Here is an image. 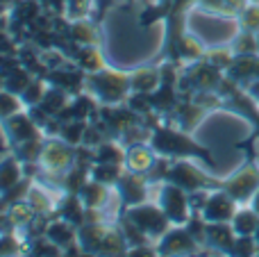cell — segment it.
<instances>
[{
	"label": "cell",
	"mask_w": 259,
	"mask_h": 257,
	"mask_svg": "<svg viewBox=\"0 0 259 257\" xmlns=\"http://www.w3.org/2000/svg\"><path fill=\"white\" fill-rule=\"evenodd\" d=\"M125 3H127V5H132V3H134V0H125Z\"/></svg>",
	"instance_id": "obj_43"
},
{
	"label": "cell",
	"mask_w": 259,
	"mask_h": 257,
	"mask_svg": "<svg viewBox=\"0 0 259 257\" xmlns=\"http://www.w3.org/2000/svg\"><path fill=\"white\" fill-rule=\"evenodd\" d=\"M159 84H161V75H159V66H157V64L130 68V89L132 91L152 94Z\"/></svg>",
	"instance_id": "obj_18"
},
{
	"label": "cell",
	"mask_w": 259,
	"mask_h": 257,
	"mask_svg": "<svg viewBox=\"0 0 259 257\" xmlns=\"http://www.w3.org/2000/svg\"><path fill=\"white\" fill-rule=\"evenodd\" d=\"M84 89L91 96L98 98L100 105H118L125 103L130 96V71L116 68L112 64H107L105 68L94 73H87Z\"/></svg>",
	"instance_id": "obj_3"
},
{
	"label": "cell",
	"mask_w": 259,
	"mask_h": 257,
	"mask_svg": "<svg viewBox=\"0 0 259 257\" xmlns=\"http://www.w3.org/2000/svg\"><path fill=\"white\" fill-rule=\"evenodd\" d=\"M32 80H34V75L21 64V66L12 68L9 73H5V89L12 91V94H16V96H21Z\"/></svg>",
	"instance_id": "obj_29"
},
{
	"label": "cell",
	"mask_w": 259,
	"mask_h": 257,
	"mask_svg": "<svg viewBox=\"0 0 259 257\" xmlns=\"http://www.w3.org/2000/svg\"><path fill=\"white\" fill-rule=\"evenodd\" d=\"M71 98H73V96L68 94V91L59 89V87L48 84V89H46L44 100H41V107H44L46 112L50 114V116H57V114L62 112L64 107H68V103H71Z\"/></svg>",
	"instance_id": "obj_26"
},
{
	"label": "cell",
	"mask_w": 259,
	"mask_h": 257,
	"mask_svg": "<svg viewBox=\"0 0 259 257\" xmlns=\"http://www.w3.org/2000/svg\"><path fill=\"white\" fill-rule=\"evenodd\" d=\"M55 214L80 228L82 223H84L87 207H84V203H82V198L77 194H68V191H64V194H59V198H57Z\"/></svg>",
	"instance_id": "obj_19"
},
{
	"label": "cell",
	"mask_w": 259,
	"mask_h": 257,
	"mask_svg": "<svg viewBox=\"0 0 259 257\" xmlns=\"http://www.w3.org/2000/svg\"><path fill=\"white\" fill-rule=\"evenodd\" d=\"M148 144L155 148L157 155L161 157H170V159H200V162L211 164V150L200 146L196 139L191 137V132L178 130L175 125H170L168 121H161L157 127H152L150 139Z\"/></svg>",
	"instance_id": "obj_1"
},
{
	"label": "cell",
	"mask_w": 259,
	"mask_h": 257,
	"mask_svg": "<svg viewBox=\"0 0 259 257\" xmlns=\"http://www.w3.org/2000/svg\"><path fill=\"white\" fill-rule=\"evenodd\" d=\"M94 5H96V0H66V16L71 21L91 16L94 14Z\"/></svg>",
	"instance_id": "obj_37"
},
{
	"label": "cell",
	"mask_w": 259,
	"mask_h": 257,
	"mask_svg": "<svg viewBox=\"0 0 259 257\" xmlns=\"http://www.w3.org/2000/svg\"><path fill=\"white\" fill-rule=\"evenodd\" d=\"M221 187H223L237 203H248L259 189V168L252 164V159L248 157L241 168H237L232 176L221 180Z\"/></svg>",
	"instance_id": "obj_8"
},
{
	"label": "cell",
	"mask_w": 259,
	"mask_h": 257,
	"mask_svg": "<svg viewBox=\"0 0 259 257\" xmlns=\"http://www.w3.org/2000/svg\"><path fill=\"white\" fill-rule=\"evenodd\" d=\"M46 89H48V82H46V77L34 75V80H32L30 84L25 87V91L21 94L23 105H25V107H34V105H41V100H44V96H46Z\"/></svg>",
	"instance_id": "obj_31"
},
{
	"label": "cell",
	"mask_w": 259,
	"mask_h": 257,
	"mask_svg": "<svg viewBox=\"0 0 259 257\" xmlns=\"http://www.w3.org/2000/svg\"><path fill=\"white\" fill-rule=\"evenodd\" d=\"M200 244L189 235L184 226H173L159 241H157V253L159 257L168 255H198L200 253Z\"/></svg>",
	"instance_id": "obj_10"
},
{
	"label": "cell",
	"mask_w": 259,
	"mask_h": 257,
	"mask_svg": "<svg viewBox=\"0 0 259 257\" xmlns=\"http://www.w3.org/2000/svg\"><path fill=\"white\" fill-rule=\"evenodd\" d=\"M46 237L53 239L55 244L64 250V248H68L71 244H75L77 241V226H73L71 221H66V219H62V217L55 214V217L50 219V223H48Z\"/></svg>",
	"instance_id": "obj_22"
},
{
	"label": "cell",
	"mask_w": 259,
	"mask_h": 257,
	"mask_svg": "<svg viewBox=\"0 0 259 257\" xmlns=\"http://www.w3.org/2000/svg\"><path fill=\"white\" fill-rule=\"evenodd\" d=\"M9 7H12V5H7V3H0V18H5L9 14Z\"/></svg>",
	"instance_id": "obj_41"
},
{
	"label": "cell",
	"mask_w": 259,
	"mask_h": 257,
	"mask_svg": "<svg viewBox=\"0 0 259 257\" xmlns=\"http://www.w3.org/2000/svg\"><path fill=\"white\" fill-rule=\"evenodd\" d=\"M180 100H182V96H180V91H178V84H164V82H161V84L152 91V107H155V112L159 114L161 118H168L170 112L180 105Z\"/></svg>",
	"instance_id": "obj_21"
},
{
	"label": "cell",
	"mask_w": 259,
	"mask_h": 257,
	"mask_svg": "<svg viewBox=\"0 0 259 257\" xmlns=\"http://www.w3.org/2000/svg\"><path fill=\"white\" fill-rule=\"evenodd\" d=\"M166 180L182 187L187 194L198 191V189H216V187H221V180H216V178L207 176L205 171H200L191 159H173Z\"/></svg>",
	"instance_id": "obj_6"
},
{
	"label": "cell",
	"mask_w": 259,
	"mask_h": 257,
	"mask_svg": "<svg viewBox=\"0 0 259 257\" xmlns=\"http://www.w3.org/2000/svg\"><path fill=\"white\" fill-rule=\"evenodd\" d=\"M23 255H34V257H59L64 255V250L59 248L57 244H55L53 239H48V237H36V239H30L25 241V253Z\"/></svg>",
	"instance_id": "obj_28"
},
{
	"label": "cell",
	"mask_w": 259,
	"mask_h": 257,
	"mask_svg": "<svg viewBox=\"0 0 259 257\" xmlns=\"http://www.w3.org/2000/svg\"><path fill=\"white\" fill-rule=\"evenodd\" d=\"M200 214L205 217L207 223L232 221V217L237 214V200H234L223 187H216V189L209 191V198H207Z\"/></svg>",
	"instance_id": "obj_12"
},
{
	"label": "cell",
	"mask_w": 259,
	"mask_h": 257,
	"mask_svg": "<svg viewBox=\"0 0 259 257\" xmlns=\"http://www.w3.org/2000/svg\"><path fill=\"white\" fill-rule=\"evenodd\" d=\"M123 171L125 168L121 166V164H107V162H94L89 166V178L96 182H103V185L107 187H116L118 178L123 176Z\"/></svg>",
	"instance_id": "obj_24"
},
{
	"label": "cell",
	"mask_w": 259,
	"mask_h": 257,
	"mask_svg": "<svg viewBox=\"0 0 259 257\" xmlns=\"http://www.w3.org/2000/svg\"><path fill=\"white\" fill-rule=\"evenodd\" d=\"M209 114H211V109L205 107V105H200L198 100L182 98V100H180V105L173 109V112H170V116L166 118V121H168L170 125H175L178 130L193 132L207 116H209Z\"/></svg>",
	"instance_id": "obj_11"
},
{
	"label": "cell",
	"mask_w": 259,
	"mask_h": 257,
	"mask_svg": "<svg viewBox=\"0 0 259 257\" xmlns=\"http://www.w3.org/2000/svg\"><path fill=\"white\" fill-rule=\"evenodd\" d=\"M71 36L77 46H103V32H100V23L94 16L75 18L71 21Z\"/></svg>",
	"instance_id": "obj_16"
},
{
	"label": "cell",
	"mask_w": 259,
	"mask_h": 257,
	"mask_svg": "<svg viewBox=\"0 0 259 257\" xmlns=\"http://www.w3.org/2000/svg\"><path fill=\"white\" fill-rule=\"evenodd\" d=\"M118 3H123V0H96V5H94V14H91V16H94L98 23H103V21H105V16H107V14L112 12L114 7H118Z\"/></svg>",
	"instance_id": "obj_38"
},
{
	"label": "cell",
	"mask_w": 259,
	"mask_h": 257,
	"mask_svg": "<svg viewBox=\"0 0 259 257\" xmlns=\"http://www.w3.org/2000/svg\"><path fill=\"white\" fill-rule=\"evenodd\" d=\"M0 132H3V137H5L7 150L16 148L18 144H23V141H27V139H34V137H46L44 132H41V127L30 118L27 109H23V112L0 121Z\"/></svg>",
	"instance_id": "obj_9"
},
{
	"label": "cell",
	"mask_w": 259,
	"mask_h": 257,
	"mask_svg": "<svg viewBox=\"0 0 259 257\" xmlns=\"http://www.w3.org/2000/svg\"><path fill=\"white\" fill-rule=\"evenodd\" d=\"M25 253V239L21 232H3L0 235V255H23Z\"/></svg>",
	"instance_id": "obj_35"
},
{
	"label": "cell",
	"mask_w": 259,
	"mask_h": 257,
	"mask_svg": "<svg viewBox=\"0 0 259 257\" xmlns=\"http://www.w3.org/2000/svg\"><path fill=\"white\" fill-rule=\"evenodd\" d=\"M121 212H125L127 217L132 219V221L137 223V226L141 228L143 232H146L148 239L155 241V244L166 235V232L170 230V228H173L170 219L166 217L164 209H161L159 205L155 203V200H146V203L132 205V207L121 209Z\"/></svg>",
	"instance_id": "obj_5"
},
{
	"label": "cell",
	"mask_w": 259,
	"mask_h": 257,
	"mask_svg": "<svg viewBox=\"0 0 259 257\" xmlns=\"http://www.w3.org/2000/svg\"><path fill=\"white\" fill-rule=\"evenodd\" d=\"M44 77H46V82H48V84L59 87V89L68 91L71 96H75V94H80V91H84L87 73L82 71L80 66H75L73 62H66L64 66L48 71Z\"/></svg>",
	"instance_id": "obj_13"
},
{
	"label": "cell",
	"mask_w": 259,
	"mask_h": 257,
	"mask_svg": "<svg viewBox=\"0 0 259 257\" xmlns=\"http://www.w3.org/2000/svg\"><path fill=\"white\" fill-rule=\"evenodd\" d=\"M152 3H157L159 7H164L166 12H170V5H173V0H152Z\"/></svg>",
	"instance_id": "obj_40"
},
{
	"label": "cell",
	"mask_w": 259,
	"mask_h": 257,
	"mask_svg": "<svg viewBox=\"0 0 259 257\" xmlns=\"http://www.w3.org/2000/svg\"><path fill=\"white\" fill-rule=\"evenodd\" d=\"M125 105L132 112H137L139 116H146V114L155 112V107H152V94H141V91H130Z\"/></svg>",
	"instance_id": "obj_36"
},
{
	"label": "cell",
	"mask_w": 259,
	"mask_h": 257,
	"mask_svg": "<svg viewBox=\"0 0 259 257\" xmlns=\"http://www.w3.org/2000/svg\"><path fill=\"white\" fill-rule=\"evenodd\" d=\"M94 155H96V162L121 164L123 166V162H125V146H123L118 139H107L100 146H96Z\"/></svg>",
	"instance_id": "obj_25"
},
{
	"label": "cell",
	"mask_w": 259,
	"mask_h": 257,
	"mask_svg": "<svg viewBox=\"0 0 259 257\" xmlns=\"http://www.w3.org/2000/svg\"><path fill=\"white\" fill-rule=\"evenodd\" d=\"M77 244L82 246L84 255H125L127 241L118 228L116 219L114 221H100V223H82L77 228Z\"/></svg>",
	"instance_id": "obj_2"
},
{
	"label": "cell",
	"mask_w": 259,
	"mask_h": 257,
	"mask_svg": "<svg viewBox=\"0 0 259 257\" xmlns=\"http://www.w3.org/2000/svg\"><path fill=\"white\" fill-rule=\"evenodd\" d=\"M77 196L82 198L84 207H94V209H109V203L116 200V194H114L112 187L103 185V182H96V180H91V178L82 185Z\"/></svg>",
	"instance_id": "obj_15"
},
{
	"label": "cell",
	"mask_w": 259,
	"mask_h": 257,
	"mask_svg": "<svg viewBox=\"0 0 259 257\" xmlns=\"http://www.w3.org/2000/svg\"><path fill=\"white\" fill-rule=\"evenodd\" d=\"M114 194H116V205L118 212H121V209H127L132 205L152 200V185L141 173L123 171V176L118 178L116 187H114Z\"/></svg>",
	"instance_id": "obj_7"
},
{
	"label": "cell",
	"mask_w": 259,
	"mask_h": 257,
	"mask_svg": "<svg viewBox=\"0 0 259 257\" xmlns=\"http://www.w3.org/2000/svg\"><path fill=\"white\" fill-rule=\"evenodd\" d=\"M232 228L237 235H252L255 237V230L259 226V214L250 207H243V209H237V214L232 217Z\"/></svg>",
	"instance_id": "obj_27"
},
{
	"label": "cell",
	"mask_w": 259,
	"mask_h": 257,
	"mask_svg": "<svg viewBox=\"0 0 259 257\" xmlns=\"http://www.w3.org/2000/svg\"><path fill=\"white\" fill-rule=\"evenodd\" d=\"M157 153L148 141H141V144H132L125 148V162H123V168L132 173H141L146 176L150 171V166L155 164Z\"/></svg>",
	"instance_id": "obj_14"
},
{
	"label": "cell",
	"mask_w": 259,
	"mask_h": 257,
	"mask_svg": "<svg viewBox=\"0 0 259 257\" xmlns=\"http://www.w3.org/2000/svg\"><path fill=\"white\" fill-rule=\"evenodd\" d=\"M7 212H9V217H12V221L16 223V228H18V230H21L23 226H27V223H30L32 219L36 217V214H39L34 207H32L30 203H27L25 198H23V200H18V203H14L12 207L7 209Z\"/></svg>",
	"instance_id": "obj_32"
},
{
	"label": "cell",
	"mask_w": 259,
	"mask_h": 257,
	"mask_svg": "<svg viewBox=\"0 0 259 257\" xmlns=\"http://www.w3.org/2000/svg\"><path fill=\"white\" fill-rule=\"evenodd\" d=\"M25 178L23 171V162L14 153H9L7 157L0 159V194L9 191L12 187H16L18 182Z\"/></svg>",
	"instance_id": "obj_23"
},
{
	"label": "cell",
	"mask_w": 259,
	"mask_h": 257,
	"mask_svg": "<svg viewBox=\"0 0 259 257\" xmlns=\"http://www.w3.org/2000/svg\"><path fill=\"white\" fill-rule=\"evenodd\" d=\"M75 66H80L84 73H94L107 66V57L103 53V46H80L71 59Z\"/></svg>",
	"instance_id": "obj_20"
},
{
	"label": "cell",
	"mask_w": 259,
	"mask_h": 257,
	"mask_svg": "<svg viewBox=\"0 0 259 257\" xmlns=\"http://www.w3.org/2000/svg\"><path fill=\"white\" fill-rule=\"evenodd\" d=\"M87 123L89 121H80V118H71V121L62 123V132H59V137H62L64 141H68V144H73V146H80L82 137H84V130H87Z\"/></svg>",
	"instance_id": "obj_34"
},
{
	"label": "cell",
	"mask_w": 259,
	"mask_h": 257,
	"mask_svg": "<svg viewBox=\"0 0 259 257\" xmlns=\"http://www.w3.org/2000/svg\"><path fill=\"white\" fill-rule=\"evenodd\" d=\"M23 109H25V105H23L21 96L12 94V91H7V89L0 91V121H5V118L23 112Z\"/></svg>",
	"instance_id": "obj_33"
},
{
	"label": "cell",
	"mask_w": 259,
	"mask_h": 257,
	"mask_svg": "<svg viewBox=\"0 0 259 257\" xmlns=\"http://www.w3.org/2000/svg\"><path fill=\"white\" fill-rule=\"evenodd\" d=\"M237 232H234L232 223L221 221V223H209L207 226V248L216 250V253H228L232 250Z\"/></svg>",
	"instance_id": "obj_17"
},
{
	"label": "cell",
	"mask_w": 259,
	"mask_h": 257,
	"mask_svg": "<svg viewBox=\"0 0 259 257\" xmlns=\"http://www.w3.org/2000/svg\"><path fill=\"white\" fill-rule=\"evenodd\" d=\"M127 257H157V244H141V246H132V248H127Z\"/></svg>",
	"instance_id": "obj_39"
},
{
	"label": "cell",
	"mask_w": 259,
	"mask_h": 257,
	"mask_svg": "<svg viewBox=\"0 0 259 257\" xmlns=\"http://www.w3.org/2000/svg\"><path fill=\"white\" fill-rule=\"evenodd\" d=\"M0 3H7V5H14V3H16V0H0Z\"/></svg>",
	"instance_id": "obj_42"
},
{
	"label": "cell",
	"mask_w": 259,
	"mask_h": 257,
	"mask_svg": "<svg viewBox=\"0 0 259 257\" xmlns=\"http://www.w3.org/2000/svg\"><path fill=\"white\" fill-rule=\"evenodd\" d=\"M152 200L164 209V214L170 219L173 226H184L193 214L191 205H189V194L170 180L152 185Z\"/></svg>",
	"instance_id": "obj_4"
},
{
	"label": "cell",
	"mask_w": 259,
	"mask_h": 257,
	"mask_svg": "<svg viewBox=\"0 0 259 257\" xmlns=\"http://www.w3.org/2000/svg\"><path fill=\"white\" fill-rule=\"evenodd\" d=\"M44 139L46 137H34V139H27L23 144H18L16 148H12L9 153H14L23 164H34L39 162V155H41V148H44Z\"/></svg>",
	"instance_id": "obj_30"
}]
</instances>
